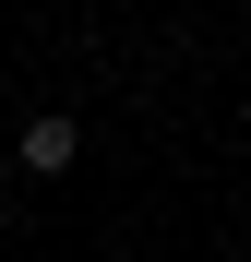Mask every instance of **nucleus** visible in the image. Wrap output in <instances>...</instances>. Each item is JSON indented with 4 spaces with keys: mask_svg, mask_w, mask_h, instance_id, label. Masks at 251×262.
I'll return each mask as SVG.
<instances>
[{
    "mask_svg": "<svg viewBox=\"0 0 251 262\" xmlns=\"http://www.w3.org/2000/svg\"><path fill=\"white\" fill-rule=\"evenodd\" d=\"M72 155H84V131H72V119H24V179H60Z\"/></svg>",
    "mask_w": 251,
    "mask_h": 262,
    "instance_id": "f257e3e1",
    "label": "nucleus"
},
{
    "mask_svg": "<svg viewBox=\"0 0 251 262\" xmlns=\"http://www.w3.org/2000/svg\"><path fill=\"white\" fill-rule=\"evenodd\" d=\"M0 214H12V179H0Z\"/></svg>",
    "mask_w": 251,
    "mask_h": 262,
    "instance_id": "f03ea898",
    "label": "nucleus"
}]
</instances>
